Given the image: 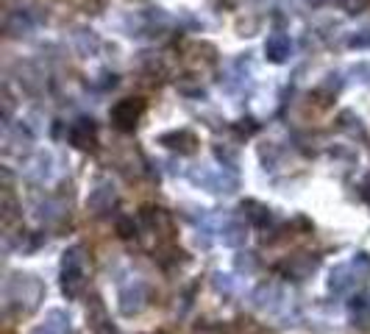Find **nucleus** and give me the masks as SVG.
<instances>
[{"label": "nucleus", "instance_id": "1", "mask_svg": "<svg viewBox=\"0 0 370 334\" xmlns=\"http://www.w3.org/2000/svg\"><path fill=\"white\" fill-rule=\"evenodd\" d=\"M140 111H142V104H134V101H123L117 109H114V123L123 128V131H128V128H134V123H137V117H140Z\"/></svg>", "mask_w": 370, "mask_h": 334}]
</instances>
